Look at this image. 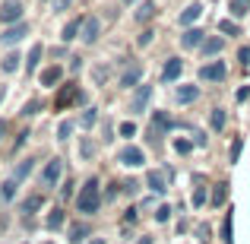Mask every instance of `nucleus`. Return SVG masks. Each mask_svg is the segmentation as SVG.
Returning <instances> with one entry per match:
<instances>
[{
	"label": "nucleus",
	"instance_id": "51",
	"mask_svg": "<svg viewBox=\"0 0 250 244\" xmlns=\"http://www.w3.org/2000/svg\"><path fill=\"white\" fill-rule=\"evenodd\" d=\"M124 3H127V6H130V3H136V0H124Z\"/></svg>",
	"mask_w": 250,
	"mask_h": 244
},
{
	"label": "nucleus",
	"instance_id": "50",
	"mask_svg": "<svg viewBox=\"0 0 250 244\" xmlns=\"http://www.w3.org/2000/svg\"><path fill=\"white\" fill-rule=\"evenodd\" d=\"M3 95H6V89H3V86H0V102H3Z\"/></svg>",
	"mask_w": 250,
	"mask_h": 244
},
{
	"label": "nucleus",
	"instance_id": "39",
	"mask_svg": "<svg viewBox=\"0 0 250 244\" xmlns=\"http://www.w3.org/2000/svg\"><path fill=\"white\" fill-rule=\"evenodd\" d=\"M121 136H127V140H130V136H136V124L133 121H124L121 124Z\"/></svg>",
	"mask_w": 250,
	"mask_h": 244
},
{
	"label": "nucleus",
	"instance_id": "18",
	"mask_svg": "<svg viewBox=\"0 0 250 244\" xmlns=\"http://www.w3.org/2000/svg\"><path fill=\"white\" fill-rule=\"evenodd\" d=\"M42 54H44L42 44H32L29 57H25V70H29V73H35V67H38V61H42Z\"/></svg>",
	"mask_w": 250,
	"mask_h": 244
},
{
	"label": "nucleus",
	"instance_id": "27",
	"mask_svg": "<svg viewBox=\"0 0 250 244\" xmlns=\"http://www.w3.org/2000/svg\"><path fill=\"white\" fill-rule=\"evenodd\" d=\"M225 197H228V184H215V190H212V206H222V203H225Z\"/></svg>",
	"mask_w": 250,
	"mask_h": 244
},
{
	"label": "nucleus",
	"instance_id": "30",
	"mask_svg": "<svg viewBox=\"0 0 250 244\" xmlns=\"http://www.w3.org/2000/svg\"><path fill=\"white\" fill-rule=\"evenodd\" d=\"M219 32H222V35H241L238 22H231V19H222V22H219Z\"/></svg>",
	"mask_w": 250,
	"mask_h": 244
},
{
	"label": "nucleus",
	"instance_id": "37",
	"mask_svg": "<svg viewBox=\"0 0 250 244\" xmlns=\"http://www.w3.org/2000/svg\"><path fill=\"white\" fill-rule=\"evenodd\" d=\"M190 149H193V143H190V140H181V136H177V140H174V153H181V155H187V153H190Z\"/></svg>",
	"mask_w": 250,
	"mask_h": 244
},
{
	"label": "nucleus",
	"instance_id": "36",
	"mask_svg": "<svg viewBox=\"0 0 250 244\" xmlns=\"http://www.w3.org/2000/svg\"><path fill=\"white\" fill-rule=\"evenodd\" d=\"M152 38H155V32H152V29H143V32H140V38H136V44H140V48H146V44H152Z\"/></svg>",
	"mask_w": 250,
	"mask_h": 244
},
{
	"label": "nucleus",
	"instance_id": "17",
	"mask_svg": "<svg viewBox=\"0 0 250 244\" xmlns=\"http://www.w3.org/2000/svg\"><path fill=\"white\" fill-rule=\"evenodd\" d=\"M61 80H63V70L57 67V64H54V67H48V70H42V86H57Z\"/></svg>",
	"mask_w": 250,
	"mask_h": 244
},
{
	"label": "nucleus",
	"instance_id": "2",
	"mask_svg": "<svg viewBox=\"0 0 250 244\" xmlns=\"http://www.w3.org/2000/svg\"><path fill=\"white\" fill-rule=\"evenodd\" d=\"M0 22L3 25L22 22V0H3L0 3Z\"/></svg>",
	"mask_w": 250,
	"mask_h": 244
},
{
	"label": "nucleus",
	"instance_id": "35",
	"mask_svg": "<svg viewBox=\"0 0 250 244\" xmlns=\"http://www.w3.org/2000/svg\"><path fill=\"white\" fill-rule=\"evenodd\" d=\"M80 155H83V159H92V155H95V143H92V140H83L80 143Z\"/></svg>",
	"mask_w": 250,
	"mask_h": 244
},
{
	"label": "nucleus",
	"instance_id": "33",
	"mask_svg": "<svg viewBox=\"0 0 250 244\" xmlns=\"http://www.w3.org/2000/svg\"><path fill=\"white\" fill-rule=\"evenodd\" d=\"M73 127H76L73 121H63L61 127H57V140H70V133H73Z\"/></svg>",
	"mask_w": 250,
	"mask_h": 244
},
{
	"label": "nucleus",
	"instance_id": "43",
	"mask_svg": "<svg viewBox=\"0 0 250 244\" xmlns=\"http://www.w3.org/2000/svg\"><path fill=\"white\" fill-rule=\"evenodd\" d=\"M203 203H206V190H196L193 194V206H203Z\"/></svg>",
	"mask_w": 250,
	"mask_h": 244
},
{
	"label": "nucleus",
	"instance_id": "41",
	"mask_svg": "<svg viewBox=\"0 0 250 244\" xmlns=\"http://www.w3.org/2000/svg\"><path fill=\"white\" fill-rule=\"evenodd\" d=\"M70 3H73V0H51V10L63 13V10H70Z\"/></svg>",
	"mask_w": 250,
	"mask_h": 244
},
{
	"label": "nucleus",
	"instance_id": "9",
	"mask_svg": "<svg viewBox=\"0 0 250 244\" xmlns=\"http://www.w3.org/2000/svg\"><path fill=\"white\" fill-rule=\"evenodd\" d=\"M61 175H63V162H61V159H51L48 168H44V175H42L44 187H54V184L61 181Z\"/></svg>",
	"mask_w": 250,
	"mask_h": 244
},
{
	"label": "nucleus",
	"instance_id": "12",
	"mask_svg": "<svg viewBox=\"0 0 250 244\" xmlns=\"http://www.w3.org/2000/svg\"><path fill=\"white\" fill-rule=\"evenodd\" d=\"M140 80H143V67H140V64H133V67L124 70L121 86H124V89H133V86H140Z\"/></svg>",
	"mask_w": 250,
	"mask_h": 244
},
{
	"label": "nucleus",
	"instance_id": "1",
	"mask_svg": "<svg viewBox=\"0 0 250 244\" xmlns=\"http://www.w3.org/2000/svg\"><path fill=\"white\" fill-rule=\"evenodd\" d=\"M98 206H102V194H98V177H89L83 184V190L76 194V209L83 216H95Z\"/></svg>",
	"mask_w": 250,
	"mask_h": 244
},
{
	"label": "nucleus",
	"instance_id": "21",
	"mask_svg": "<svg viewBox=\"0 0 250 244\" xmlns=\"http://www.w3.org/2000/svg\"><path fill=\"white\" fill-rule=\"evenodd\" d=\"M19 64H22V57H19L16 51H13V54H6L3 61H0V70H3V73H16V70H19Z\"/></svg>",
	"mask_w": 250,
	"mask_h": 244
},
{
	"label": "nucleus",
	"instance_id": "6",
	"mask_svg": "<svg viewBox=\"0 0 250 244\" xmlns=\"http://www.w3.org/2000/svg\"><path fill=\"white\" fill-rule=\"evenodd\" d=\"M25 35H29V25H25V22H13V25H6V29H3L0 42H3V44H10V48H13V44H19Z\"/></svg>",
	"mask_w": 250,
	"mask_h": 244
},
{
	"label": "nucleus",
	"instance_id": "5",
	"mask_svg": "<svg viewBox=\"0 0 250 244\" xmlns=\"http://www.w3.org/2000/svg\"><path fill=\"white\" fill-rule=\"evenodd\" d=\"M70 102H85V95L80 92V86H63V89H61V95L54 98V108H57V111H63Z\"/></svg>",
	"mask_w": 250,
	"mask_h": 244
},
{
	"label": "nucleus",
	"instance_id": "34",
	"mask_svg": "<svg viewBox=\"0 0 250 244\" xmlns=\"http://www.w3.org/2000/svg\"><path fill=\"white\" fill-rule=\"evenodd\" d=\"M225 117H228L225 111L215 108V111H212V130H222V127H225Z\"/></svg>",
	"mask_w": 250,
	"mask_h": 244
},
{
	"label": "nucleus",
	"instance_id": "19",
	"mask_svg": "<svg viewBox=\"0 0 250 244\" xmlns=\"http://www.w3.org/2000/svg\"><path fill=\"white\" fill-rule=\"evenodd\" d=\"M80 29H83V19H70L67 25H63V42H73V38H80Z\"/></svg>",
	"mask_w": 250,
	"mask_h": 244
},
{
	"label": "nucleus",
	"instance_id": "38",
	"mask_svg": "<svg viewBox=\"0 0 250 244\" xmlns=\"http://www.w3.org/2000/svg\"><path fill=\"white\" fill-rule=\"evenodd\" d=\"M121 190H124L127 197H133L136 190H140V181H133V177H130V181H124V184H121Z\"/></svg>",
	"mask_w": 250,
	"mask_h": 244
},
{
	"label": "nucleus",
	"instance_id": "23",
	"mask_svg": "<svg viewBox=\"0 0 250 244\" xmlns=\"http://www.w3.org/2000/svg\"><path fill=\"white\" fill-rule=\"evenodd\" d=\"M228 10H231V16H247L250 0H228Z\"/></svg>",
	"mask_w": 250,
	"mask_h": 244
},
{
	"label": "nucleus",
	"instance_id": "22",
	"mask_svg": "<svg viewBox=\"0 0 250 244\" xmlns=\"http://www.w3.org/2000/svg\"><path fill=\"white\" fill-rule=\"evenodd\" d=\"M32 171H35V159H22V162L16 165V175H13V177H16V181H22V177H29Z\"/></svg>",
	"mask_w": 250,
	"mask_h": 244
},
{
	"label": "nucleus",
	"instance_id": "45",
	"mask_svg": "<svg viewBox=\"0 0 250 244\" xmlns=\"http://www.w3.org/2000/svg\"><path fill=\"white\" fill-rule=\"evenodd\" d=\"M140 219V213H136V209H127V213H124V222H136Z\"/></svg>",
	"mask_w": 250,
	"mask_h": 244
},
{
	"label": "nucleus",
	"instance_id": "29",
	"mask_svg": "<svg viewBox=\"0 0 250 244\" xmlns=\"http://www.w3.org/2000/svg\"><path fill=\"white\" fill-rule=\"evenodd\" d=\"M63 222H67V216H63V209H54V213L48 216V228H63Z\"/></svg>",
	"mask_w": 250,
	"mask_h": 244
},
{
	"label": "nucleus",
	"instance_id": "11",
	"mask_svg": "<svg viewBox=\"0 0 250 244\" xmlns=\"http://www.w3.org/2000/svg\"><path fill=\"white\" fill-rule=\"evenodd\" d=\"M181 70H184V61H181V57H168L165 70H162V83L177 80V76H181Z\"/></svg>",
	"mask_w": 250,
	"mask_h": 244
},
{
	"label": "nucleus",
	"instance_id": "46",
	"mask_svg": "<svg viewBox=\"0 0 250 244\" xmlns=\"http://www.w3.org/2000/svg\"><path fill=\"white\" fill-rule=\"evenodd\" d=\"M95 80H98V83L108 80V70H104V67H95Z\"/></svg>",
	"mask_w": 250,
	"mask_h": 244
},
{
	"label": "nucleus",
	"instance_id": "31",
	"mask_svg": "<svg viewBox=\"0 0 250 244\" xmlns=\"http://www.w3.org/2000/svg\"><path fill=\"white\" fill-rule=\"evenodd\" d=\"M38 111H42V102H38V98H32V102L22 105V111H19V114H22V117H32V114H38Z\"/></svg>",
	"mask_w": 250,
	"mask_h": 244
},
{
	"label": "nucleus",
	"instance_id": "47",
	"mask_svg": "<svg viewBox=\"0 0 250 244\" xmlns=\"http://www.w3.org/2000/svg\"><path fill=\"white\" fill-rule=\"evenodd\" d=\"M196 235H200V241H206V238H209V228L200 225V228H196Z\"/></svg>",
	"mask_w": 250,
	"mask_h": 244
},
{
	"label": "nucleus",
	"instance_id": "10",
	"mask_svg": "<svg viewBox=\"0 0 250 244\" xmlns=\"http://www.w3.org/2000/svg\"><path fill=\"white\" fill-rule=\"evenodd\" d=\"M203 42H206V32H203V29H193V25H190V29L181 35V48H200Z\"/></svg>",
	"mask_w": 250,
	"mask_h": 244
},
{
	"label": "nucleus",
	"instance_id": "4",
	"mask_svg": "<svg viewBox=\"0 0 250 244\" xmlns=\"http://www.w3.org/2000/svg\"><path fill=\"white\" fill-rule=\"evenodd\" d=\"M149 98H152V86H136L133 98H130V114H143L149 105Z\"/></svg>",
	"mask_w": 250,
	"mask_h": 244
},
{
	"label": "nucleus",
	"instance_id": "13",
	"mask_svg": "<svg viewBox=\"0 0 250 244\" xmlns=\"http://www.w3.org/2000/svg\"><path fill=\"white\" fill-rule=\"evenodd\" d=\"M200 48H203V57H206V61H212V57L219 54L222 48H225V38H219V35H215V38H206Z\"/></svg>",
	"mask_w": 250,
	"mask_h": 244
},
{
	"label": "nucleus",
	"instance_id": "8",
	"mask_svg": "<svg viewBox=\"0 0 250 244\" xmlns=\"http://www.w3.org/2000/svg\"><path fill=\"white\" fill-rule=\"evenodd\" d=\"M117 162L127 165V168H140V165L146 162V155H143V149H140V146H127L121 155H117Z\"/></svg>",
	"mask_w": 250,
	"mask_h": 244
},
{
	"label": "nucleus",
	"instance_id": "48",
	"mask_svg": "<svg viewBox=\"0 0 250 244\" xmlns=\"http://www.w3.org/2000/svg\"><path fill=\"white\" fill-rule=\"evenodd\" d=\"M6 133H10V124H6V121H0V140H3Z\"/></svg>",
	"mask_w": 250,
	"mask_h": 244
},
{
	"label": "nucleus",
	"instance_id": "3",
	"mask_svg": "<svg viewBox=\"0 0 250 244\" xmlns=\"http://www.w3.org/2000/svg\"><path fill=\"white\" fill-rule=\"evenodd\" d=\"M228 76V67L222 61H212V64H203L200 67V80H206V83H222Z\"/></svg>",
	"mask_w": 250,
	"mask_h": 244
},
{
	"label": "nucleus",
	"instance_id": "7",
	"mask_svg": "<svg viewBox=\"0 0 250 244\" xmlns=\"http://www.w3.org/2000/svg\"><path fill=\"white\" fill-rule=\"evenodd\" d=\"M98 35H102V22H98L95 16H85L83 19V29H80V38H83L85 44H95Z\"/></svg>",
	"mask_w": 250,
	"mask_h": 244
},
{
	"label": "nucleus",
	"instance_id": "40",
	"mask_svg": "<svg viewBox=\"0 0 250 244\" xmlns=\"http://www.w3.org/2000/svg\"><path fill=\"white\" fill-rule=\"evenodd\" d=\"M171 219V206H159L155 209V222H168Z\"/></svg>",
	"mask_w": 250,
	"mask_h": 244
},
{
	"label": "nucleus",
	"instance_id": "24",
	"mask_svg": "<svg viewBox=\"0 0 250 244\" xmlns=\"http://www.w3.org/2000/svg\"><path fill=\"white\" fill-rule=\"evenodd\" d=\"M42 203H44V197H42V194H32L29 200L22 203V213H29V216H32L35 209H42Z\"/></svg>",
	"mask_w": 250,
	"mask_h": 244
},
{
	"label": "nucleus",
	"instance_id": "20",
	"mask_svg": "<svg viewBox=\"0 0 250 244\" xmlns=\"http://www.w3.org/2000/svg\"><path fill=\"white\" fill-rule=\"evenodd\" d=\"M146 184L155 190V194H165V190H168V187H165V175H162V171H149Z\"/></svg>",
	"mask_w": 250,
	"mask_h": 244
},
{
	"label": "nucleus",
	"instance_id": "32",
	"mask_svg": "<svg viewBox=\"0 0 250 244\" xmlns=\"http://www.w3.org/2000/svg\"><path fill=\"white\" fill-rule=\"evenodd\" d=\"M85 235H89V228H85V225H73V228H70V241H73V244H80Z\"/></svg>",
	"mask_w": 250,
	"mask_h": 244
},
{
	"label": "nucleus",
	"instance_id": "25",
	"mask_svg": "<svg viewBox=\"0 0 250 244\" xmlns=\"http://www.w3.org/2000/svg\"><path fill=\"white\" fill-rule=\"evenodd\" d=\"M95 121H98V108H85V111H83V117H80V127H83V130H89Z\"/></svg>",
	"mask_w": 250,
	"mask_h": 244
},
{
	"label": "nucleus",
	"instance_id": "28",
	"mask_svg": "<svg viewBox=\"0 0 250 244\" xmlns=\"http://www.w3.org/2000/svg\"><path fill=\"white\" fill-rule=\"evenodd\" d=\"M222 241L231 244L234 241V225H231V216H225V222H222Z\"/></svg>",
	"mask_w": 250,
	"mask_h": 244
},
{
	"label": "nucleus",
	"instance_id": "42",
	"mask_svg": "<svg viewBox=\"0 0 250 244\" xmlns=\"http://www.w3.org/2000/svg\"><path fill=\"white\" fill-rule=\"evenodd\" d=\"M241 149H244V143L234 140V146H231V162H238V159H241Z\"/></svg>",
	"mask_w": 250,
	"mask_h": 244
},
{
	"label": "nucleus",
	"instance_id": "16",
	"mask_svg": "<svg viewBox=\"0 0 250 244\" xmlns=\"http://www.w3.org/2000/svg\"><path fill=\"white\" fill-rule=\"evenodd\" d=\"M155 13H159V6H155L152 0H146V3H140V10H136V22L146 25L149 19H155Z\"/></svg>",
	"mask_w": 250,
	"mask_h": 244
},
{
	"label": "nucleus",
	"instance_id": "44",
	"mask_svg": "<svg viewBox=\"0 0 250 244\" xmlns=\"http://www.w3.org/2000/svg\"><path fill=\"white\" fill-rule=\"evenodd\" d=\"M238 61H241V64H250V48H241V51H238Z\"/></svg>",
	"mask_w": 250,
	"mask_h": 244
},
{
	"label": "nucleus",
	"instance_id": "26",
	"mask_svg": "<svg viewBox=\"0 0 250 244\" xmlns=\"http://www.w3.org/2000/svg\"><path fill=\"white\" fill-rule=\"evenodd\" d=\"M16 177H10V181H3V187H0V197H3V200H13V197H16Z\"/></svg>",
	"mask_w": 250,
	"mask_h": 244
},
{
	"label": "nucleus",
	"instance_id": "15",
	"mask_svg": "<svg viewBox=\"0 0 250 244\" xmlns=\"http://www.w3.org/2000/svg\"><path fill=\"white\" fill-rule=\"evenodd\" d=\"M174 98L181 105H190V102H196L200 98V86H181V89L174 92Z\"/></svg>",
	"mask_w": 250,
	"mask_h": 244
},
{
	"label": "nucleus",
	"instance_id": "14",
	"mask_svg": "<svg viewBox=\"0 0 250 244\" xmlns=\"http://www.w3.org/2000/svg\"><path fill=\"white\" fill-rule=\"evenodd\" d=\"M200 16H203V6H200V3H190L187 10L181 13V19H177V22H181L184 29H190V25H193V22H196Z\"/></svg>",
	"mask_w": 250,
	"mask_h": 244
},
{
	"label": "nucleus",
	"instance_id": "49",
	"mask_svg": "<svg viewBox=\"0 0 250 244\" xmlns=\"http://www.w3.org/2000/svg\"><path fill=\"white\" fill-rule=\"evenodd\" d=\"M136 244H152V238H149V235H143V238L136 241Z\"/></svg>",
	"mask_w": 250,
	"mask_h": 244
}]
</instances>
